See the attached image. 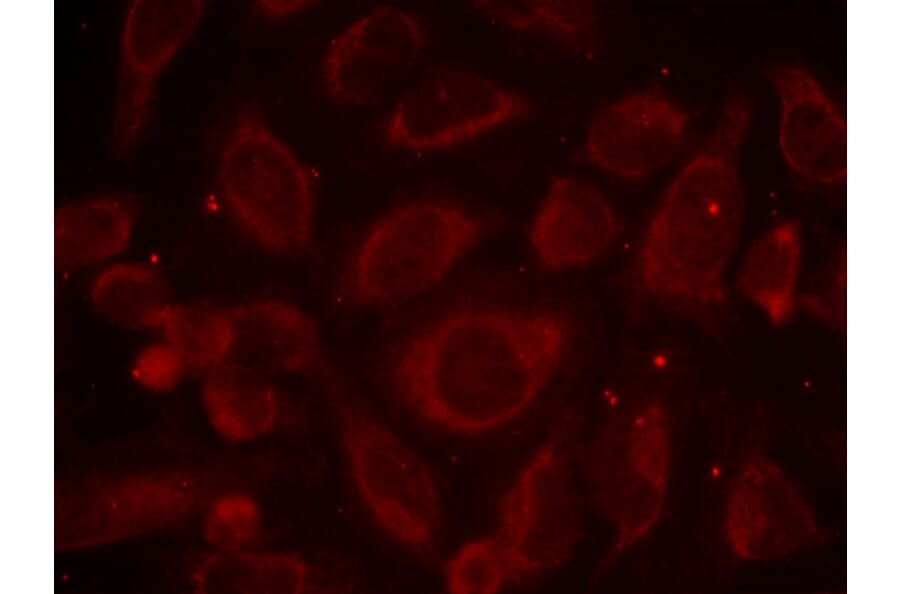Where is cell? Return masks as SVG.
I'll return each instance as SVG.
<instances>
[{"label":"cell","mask_w":900,"mask_h":594,"mask_svg":"<svg viewBox=\"0 0 900 594\" xmlns=\"http://www.w3.org/2000/svg\"><path fill=\"white\" fill-rule=\"evenodd\" d=\"M585 496L612 538L600 570L640 545L663 514L672 468V429L664 401L642 395L618 407L580 456Z\"/></svg>","instance_id":"8992f818"},{"label":"cell","mask_w":900,"mask_h":594,"mask_svg":"<svg viewBox=\"0 0 900 594\" xmlns=\"http://www.w3.org/2000/svg\"><path fill=\"white\" fill-rule=\"evenodd\" d=\"M426 40V27L417 14L378 7L331 41L322 62L324 87L341 104L379 103L412 71Z\"/></svg>","instance_id":"7c38bea8"},{"label":"cell","mask_w":900,"mask_h":594,"mask_svg":"<svg viewBox=\"0 0 900 594\" xmlns=\"http://www.w3.org/2000/svg\"><path fill=\"white\" fill-rule=\"evenodd\" d=\"M475 6L506 27L547 33L579 55L593 57L600 49V15L593 2L479 1Z\"/></svg>","instance_id":"7402d4cb"},{"label":"cell","mask_w":900,"mask_h":594,"mask_svg":"<svg viewBox=\"0 0 900 594\" xmlns=\"http://www.w3.org/2000/svg\"><path fill=\"white\" fill-rule=\"evenodd\" d=\"M488 229L483 215L449 200L396 205L353 245L336 280L334 301L356 311L411 300L443 280Z\"/></svg>","instance_id":"5b68a950"},{"label":"cell","mask_w":900,"mask_h":594,"mask_svg":"<svg viewBox=\"0 0 900 594\" xmlns=\"http://www.w3.org/2000/svg\"><path fill=\"white\" fill-rule=\"evenodd\" d=\"M752 103L731 91L706 138L651 213L629 264L644 302L715 330L726 313V272L741 236L745 189L740 155Z\"/></svg>","instance_id":"7a4b0ae2"},{"label":"cell","mask_w":900,"mask_h":594,"mask_svg":"<svg viewBox=\"0 0 900 594\" xmlns=\"http://www.w3.org/2000/svg\"><path fill=\"white\" fill-rule=\"evenodd\" d=\"M161 327L186 368L208 372L228 361L233 338L229 308L206 301L173 304Z\"/></svg>","instance_id":"603a6c76"},{"label":"cell","mask_w":900,"mask_h":594,"mask_svg":"<svg viewBox=\"0 0 900 594\" xmlns=\"http://www.w3.org/2000/svg\"><path fill=\"white\" fill-rule=\"evenodd\" d=\"M571 423L547 434L514 473L497 509V538L514 583L545 574L567 561L583 532L578 459Z\"/></svg>","instance_id":"ba28073f"},{"label":"cell","mask_w":900,"mask_h":594,"mask_svg":"<svg viewBox=\"0 0 900 594\" xmlns=\"http://www.w3.org/2000/svg\"><path fill=\"white\" fill-rule=\"evenodd\" d=\"M618 231L617 214L597 187L577 177L558 176L532 218L529 241L541 267L563 271L602 256Z\"/></svg>","instance_id":"2e32d148"},{"label":"cell","mask_w":900,"mask_h":594,"mask_svg":"<svg viewBox=\"0 0 900 594\" xmlns=\"http://www.w3.org/2000/svg\"><path fill=\"white\" fill-rule=\"evenodd\" d=\"M90 300L103 319L131 329L161 327L174 304L162 276L136 263L114 264L100 272Z\"/></svg>","instance_id":"44dd1931"},{"label":"cell","mask_w":900,"mask_h":594,"mask_svg":"<svg viewBox=\"0 0 900 594\" xmlns=\"http://www.w3.org/2000/svg\"><path fill=\"white\" fill-rule=\"evenodd\" d=\"M530 98L472 69L444 66L421 77L379 128L386 144L412 152L446 149L528 118Z\"/></svg>","instance_id":"9c48e42d"},{"label":"cell","mask_w":900,"mask_h":594,"mask_svg":"<svg viewBox=\"0 0 900 594\" xmlns=\"http://www.w3.org/2000/svg\"><path fill=\"white\" fill-rule=\"evenodd\" d=\"M217 185L235 223L263 249L280 256L311 250L313 180L255 106H242L227 128L218 155Z\"/></svg>","instance_id":"52a82bcc"},{"label":"cell","mask_w":900,"mask_h":594,"mask_svg":"<svg viewBox=\"0 0 900 594\" xmlns=\"http://www.w3.org/2000/svg\"><path fill=\"white\" fill-rule=\"evenodd\" d=\"M770 79L779 103L778 145L789 168L815 184H842L848 151L841 109L801 67L776 66Z\"/></svg>","instance_id":"5bb4252c"},{"label":"cell","mask_w":900,"mask_h":594,"mask_svg":"<svg viewBox=\"0 0 900 594\" xmlns=\"http://www.w3.org/2000/svg\"><path fill=\"white\" fill-rule=\"evenodd\" d=\"M802 252L800 224L785 219L751 243L738 267V292L775 327L787 325L794 316Z\"/></svg>","instance_id":"d6986e66"},{"label":"cell","mask_w":900,"mask_h":594,"mask_svg":"<svg viewBox=\"0 0 900 594\" xmlns=\"http://www.w3.org/2000/svg\"><path fill=\"white\" fill-rule=\"evenodd\" d=\"M202 1H133L125 14L119 54L111 146L133 154L153 118L159 81L193 35L205 12Z\"/></svg>","instance_id":"30bf717a"},{"label":"cell","mask_w":900,"mask_h":594,"mask_svg":"<svg viewBox=\"0 0 900 594\" xmlns=\"http://www.w3.org/2000/svg\"><path fill=\"white\" fill-rule=\"evenodd\" d=\"M577 321L556 305L468 306L405 338L385 361L396 399L444 432L475 436L522 417L569 360Z\"/></svg>","instance_id":"6da1fadb"},{"label":"cell","mask_w":900,"mask_h":594,"mask_svg":"<svg viewBox=\"0 0 900 594\" xmlns=\"http://www.w3.org/2000/svg\"><path fill=\"white\" fill-rule=\"evenodd\" d=\"M135 220L132 201L116 194L81 198L54 212V258L58 265L83 267L119 254Z\"/></svg>","instance_id":"ffe728a7"},{"label":"cell","mask_w":900,"mask_h":594,"mask_svg":"<svg viewBox=\"0 0 900 594\" xmlns=\"http://www.w3.org/2000/svg\"><path fill=\"white\" fill-rule=\"evenodd\" d=\"M314 5L310 1H258L254 7L258 14L270 21H279L299 14Z\"/></svg>","instance_id":"4316f807"},{"label":"cell","mask_w":900,"mask_h":594,"mask_svg":"<svg viewBox=\"0 0 900 594\" xmlns=\"http://www.w3.org/2000/svg\"><path fill=\"white\" fill-rule=\"evenodd\" d=\"M233 338L228 361L274 374L313 378L327 361L319 329L306 312L280 298L229 307Z\"/></svg>","instance_id":"e0dca14e"},{"label":"cell","mask_w":900,"mask_h":594,"mask_svg":"<svg viewBox=\"0 0 900 594\" xmlns=\"http://www.w3.org/2000/svg\"><path fill=\"white\" fill-rule=\"evenodd\" d=\"M201 401L214 431L234 444L293 429L301 421L269 375L233 361L207 372Z\"/></svg>","instance_id":"ac0fdd59"},{"label":"cell","mask_w":900,"mask_h":594,"mask_svg":"<svg viewBox=\"0 0 900 594\" xmlns=\"http://www.w3.org/2000/svg\"><path fill=\"white\" fill-rule=\"evenodd\" d=\"M689 123V112L662 90L638 89L593 115L586 131L585 155L613 176L643 179L677 157Z\"/></svg>","instance_id":"4fadbf2b"},{"label":"cell","mask_w":900,"mask_h":594,"mask_svg":"<svg viewBox=\"0 0 900 594\" xmlns=\"http://www.w3.org/2000/svg\"><path fill=\"white\" fill-rule=\"evenodd\" d=\"M185 369L183 361L165 342L151 345L139 353L132 374L146 388L164 391L178 382Z\"/></svg>","instance_id":"484cf974"},{"label":"cell","mask_w":900,"mask_h":594,"mask_svg":"<svg viewBox=\"0 0 900 594\" xmlns=\"http://www.w3.org/2000/svg\"><path fill=\"white\" fill-rule=\"evenodd\" d=\"M188 582L201 594H304L352 591L358 585L350 562L330 563L291 550H216L197 555Z\"/></svg>","instance_id":"9a60e30c"},{"label":"cell","mask_w":900,"mask_h":594,"mask_svg":"<svg viewBox=\"0 0 900 594\" xmlns=\"http://www.w3.org/2000/svg\"><path fill=\"white\" fill-rule=\"evenodd\" d=\"M249 490H235L216 498L202 514L201 532L211 549L251 548L262 531V513Z\"/></svg>","instance_id":"d4e9b609"},{"label":"cell","mask_w":900,"mask_h":594,"mask_svg":"<svg viewBox=\"0 0 900 594\" xmlns=\"http://www.w3.org/2000/svg\"><path fill=\"white\" fill-rule=\"evenodd\" d=\"M314 380L334 423L353 489L376 527L415 557H438L442 505L426 461L327 362Z\"/></svg>","instance_id":"277c9868"},{"label":"cell","mask_w":900,"mask_h":594,"mask_svg":"<svg viewBox=\"0 0 900 594\" xmlns=\"http://www.w3.org/2000/svg\"><path fill=\"white\" fill-rule=\"evenodd\" d=\"M442 578L453 594H493L514 583L508 558L493 534L461 545L445 561Z\"/></svg>","instance_id":"cb8c5ba5"},{"label":"cell","mask_w":900,"mask_h":594,"mask_svg":"<svg viewBox=\"0 0 900 594\" xmlns=\"http://www.w3.org/2000/svg\"><path fill=\"white\" fill-rule=\"evenodd\" d=\"M275 453L154 456L98 464L57 482L54 545L71 552L171 532L200 519L224 493L283 472Z\"/></svg>","instance_id":"3957f363"},{"label":"cell","mask_w":900,"mask_h":594,"mask_svg":"<svg viewBox=\"0 0 900 594\" xmlns=\"http://www.w3.org/2000/svg\"><path fill=\"white\" fill-rule=\"evenodd\" d=\"M821 530L800 485L777 462L753 456L739 468L723 514L730 552L749 562L780 559L817 544Z\"/></svg>","instance_id":"8fae6325"}]
</instances>
